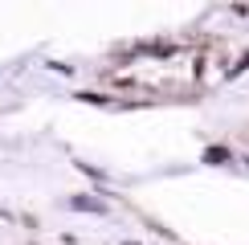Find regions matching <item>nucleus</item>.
<instances>
[]
</instances>
